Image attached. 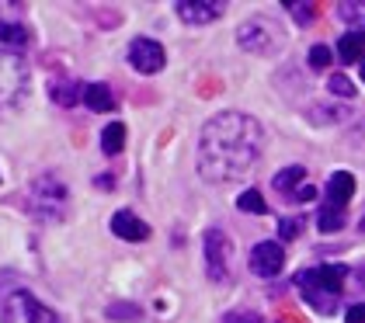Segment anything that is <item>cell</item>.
<instances>
[{
	"instance_id": "obj_1",
	"label": "cell",
	"mask_w": 365,
	"mask_h": 323,
	"mask_svg": "<svg viewBox=\"0 0 365 323\" xmlns=\"http://www.w3.org/2000/svg\"><path fill=\"white\" fill-rule=\"evenodd\" d=\"M264 129L244 111H220L212 115L198 135V174L212 185L233 181L247 174L261 157Z\"/></svg>"
},
{
	"instance_id": "obj_2",
	"label": "cell",
	"mask_w": 365,
	"mask_h": 323,
	"mask_svg": "<svg viewBox=\"0 0 365 323\" xmlns=\"http://www.w3.org/2000/svg\"><path fill=\"white\" fill-rule=\"evenodd\" d=\"M344 282H348V268L344 265H320V268L299 271L292 285L299 289V296L307 299L317 313L331 317L337 309L341 292H344Z\"/></svg>"
},
{
	"instance_id": "obj_3",
	"label": "cell",
	"mask_w": 365,
	"mask_h": 323,
	"mask_svg": "<svg viewBox=\"0 0 365 323\" xmlns=\"http://www.w3.org/2000/svg\"><path fill=\"white\" fill-rule=\"evenodd\" d=\"M31 91L29 63L18 53L0 49V115H11L18 108H25Z\"/></svg>"
},
{
	"instance_id": "obj_4",
	"label": "cell",
	"mask_w": 365,
	"mask_h": 323,
	"mask_svg": "<svg viewBox=\"0 0 365 323\" xmlns=\"http://www.w3.org/2000/svg\"><path fill=\"white\" fill-rule=\"evenodd\" d=\"M25 209L42 222H56L66 212V188L53 174H42L38 181H31L29 195H25Z\"/></svg>"
},
{
	"instance_id": "obj_5",
	"label": "cell",
	"mask_w": 365,
	"mask_h": 323,
	"mask_svg": "<svg viewBox=\"0 0 365 323\" xmlns=\"http://www.w3.org/2000/svg\"><path fill=\"white\" fill-rule=\"evenodd\" d=\"M237 42H240V49H247V53L272 56V53H279L282 49L285 35H282V28L275 25L272 18H251V21H244V25H240Z\"/></svg>"
},
{
	"instance_id": "obj_6",
	"label": "cell",
	"mask_w": 365,
	"mask_h": 323,
	"mask_svg": "<svg viewBox=\"0 0 365 323\" xmlns=\"http://www.w3.org/2000/svg\"><path fill=\"white\" fill-rule=\"evenodd\" d=\"M0 323H63V320L49 306H42L31 292H14V296H7L4 309H0Z\"/></svg>"
},
{
	"instance_id": "obj_7",
	"label": "cell",
	"mask_w": 365,
	"mask_h": 323,
	"mask_svg": "<svg viewBox=\"0 0 365 323\" xmlns=\"http://www.w3.org/2000/svg\"><path fill=\"white\" fill-rule=\"evenodd\" d=\"M205 275L216 282V285H226L230 282V257H233V243L226 237L223 230H205Z\"/></svg>"
},
{
	"instance_id": "obj_8",
	"label": "cell",
	"mask_w": 365,
	"mask_h": 323,
	"mask_svg": "<svg viewBox=\"0 0 365 323\" xmlns=\"http://www.w3.org/2000/svg\"><path fill=\"white\" fill-rule=\"evenodd\" d=\"M129 63L140 73H157L164 70V46L153 39H133L129 42Z\"/></svg>"
},
{
	"instance_id": "obj_9",
	"label": "cell",
	"mask_w": 365,
	"mask_h": 323,
	"mask_svg": "<svg viewBox=\"0 0 365 323\" xmlns=\"http://www.w3.org/2000/svg\"><path fill=\"white\" fill-rule=\"evenodd\" d=\"M282 268H285V250H282V243L264 240L251 250V271L257 278H275Z\"/></svg>"
},
{
	"instance_id": "obj_10",
	"label": "cell",
	"mask_w": 365,
	"mask_h": 323,
	"mask_svg": "<svg viewBox=\"0 0 365 323\" xmlns=\"http://www.w3.org/2000/svg\"><path fill=\"white\" fill-rule=\"evenodd\" d=\"M223 0H181L178 4V18L188 25H209L223 14Z\"/></svg>"
},
{
	"instance_id": "obj_11",
	"label": "cell",
	"mask_w": 365,
	"mask_h": 323,
	"mask_svg": "<svg viewBox=\"0 0 365 323\" xmlns=\"http://www.w3.org/2000/svg\"><path fill=\"white\" fill-rule=\"evenodd\" d=\"M112 230L118 240H133V243H140L150 237V226H146L136 212H129V209H122V212L112 215Z\"/></svg>"
},
{
	"instance_id": "obj_12",
	"label": "cell",
	"mask_w": 365,
	"mask_h": 323,
	"mask_svg": "<svg viewBox=\"0 0 365 323\" xmlns=\"http://www.w3.org/2000/svg\"><path fill=\"white\" fill-rule=\"evenodd\" d=\"M351 195H355V178H351L348 170H334V174H331V181H327V205H334V209H348Z\"/></svg>"
},
{
	"instance_id": "obj_13",
	"label": "cell",
	"mask_w": 365,
	"mask_h": 323,
	"mask_svg": "<svg viewBox=\"0 0 365 323\" xmlns=\"http://www.w3.org/2000/svg\"><path fill=\"white\" fill-rule=\"evenodd\" d=\"M272 185H275V191H279V195H285V198H296V195H299V188L307 185V167H299V163H296V167H282Z\"/></svg>"
},
{
	"instance_id": "obj_14",
	"label": "cell",
	"mask_w": 365,
	"mask_h": 323,
	"mask_svg": "<svg viewBox=\"0 0 365 323\" xmlns=\"http://www.w3.org/2000/svg\"><path fill=\"white\" fill-rule=\"evenodd\" d=\"M337 56H341V63H365V31L351 28L348 35H341Z\"/></svg>"
},
{
	"instance_id": "obj_15",
	"label": "cell",
	"mask_w": 365,
	"mask_h": 323,
	"mask_svg": "<svg viewBox=\"0 0 365 323\" xmlns=\"http://www.w3.org/2000/svg\"><path fill=\"white\" fill-rule=\"evenodd\" d=\"M84 91H87V83H77V81H56L53 87H49V98H53L56 105L70 108V105H77V101L84 98Z\"/></svg>"
},
{
	"instance_id": "obj_16",
	"label": "cell",
	"mask_w": 365,
	"mask_h": 323,
	"mask_svg": "<svg viewBox=\"0 0 365 323\" xmlns=\"http://www.w3.org/2000/svg\"><path fill=\"white\" fill-rule=\"evenodd\" d=\"M84 105L91 111H115V94L108 91V83H87Z\"/></svg>"
},
{
	"instance_id": "obj_17",
	"label": "cell",
	"mask_w": 365,
	"mask_h": 323,
	"mask_svg": "<svg viewBox=\"0 0 365 323\" xmlns=\"http://www.w3.org/2000/svg\"><path fill=\"white\" fill-rule=\"evenodd\" d=\"M122 146H125V125H122V122H108V125L101 129V150H105L108 157H115Z\"/></svg>"
},
{
	"instance_id": "obj_18",
	"label": "cell",
	"mask_w": 365,
	"mask_h": 323,
	"mask_svg": "<svg viewBox=\"0 0 365 323\" xmlns=\"http://www.w3.org/2000/svg\"><path fill=\"white\" fill-rule=\"evenodd\" d=\"M317 226H320L324 233H337V230H344V209H334V205H327V202H324V209L317 212Z\"/></svg>"
},
{
	"instance_id": "obj_19",
	"label": "cell",
	"mask_w": 365,
	"mask_h": 323,
	"mask_svg": "<svg viewBox=\"0 0 365 323\" xmlns=\"http://www.w3.org/2000/svg\"><path fill=\"white\" fill-rule=\"evenodd\" d=\"M0 42L4 46H29V31L21 25H14V21H0Z\"/></svg>"
},
{
	"instance_id": "obj_20",
	"label": "cell",
	"mask_w": 365,
	"mask_h": 323,
	"mask_svg": "<svg viewBox=\"0 0 365 323\" xmlns=\"http://www.w3.org/2000/svg\"><path fill=\"white\" fill-rule=\"evenodd\" d=\"M341 21L355 25V31H365V4H337Z\"/></svg>"
},
{
	"instance_id": "obj_21",
	"label": "cell",
	"mask_w": 365,
	"mask_h": 323,
	"mask_svg": "<svg viewBox=\"0 0 365 323\" xmlns=\"http://www.w3.org/2000/svg\"><path fill=\"white\" fill-rule=\"evenodd\" d=\"M237 205H240V212H251V215H264L268 212V202L261 198V191H244L240 198H237Z\"/></svg>"
},
{
	"instance_id": "obj_22",
	"label": "cell",
	"mask_w": 365,
	"mask_h": 323,
	"mask_svg": "<svg viewBox=\"0 0 365 323\" xmlns=\"http://www.w3.org/2000/svg\"><path fill=\"white\" fill-rule=\"evenodd\" d=\"M327 87H331L334 98H355V83L348 81L344 73H331V83H327Z\"/></svg>"
},
{
	"instance_id": "obj_23",
	"label": "cell",
	"mask_w": 365,
	"mask_h": 323,
	"mask_svg": "<svg viewBox=\"0 0 365 323\" xmlns=\"http://www.w3.org/2000/svg\"><path fill=\"white\" fill-rule=\"evenodd\" d=\"M331 66V49L327 46H313L309 49V70H327Z\"/></svg>"
},
{
	"instance_id": "obj_24",
	"label": "cell",
	"mask_w": 365,
	"mask_h": 323,
	"mask_svg": "<svg viewBox=\"0 0 365 323\" xmlns=\"http://www.w3.org/2000/svg\"><path fill=\"white\" fill-rule=\"evenodd\" d=\"M285 7L292 11V18H296L299 25H307V21L317 18V4H285Z\"/></svg>"
},
{
	"instance_id": "obj_25",
	"label": "cell",
	"mask_w": 365,
	"mask_h": 323,
	"mask_svg": "<svg viewBox=\"0 0 365 323\" xmlns=\"http://www.w3.org/2000/svg\"><path fill=\"white\" fill-rule=\"evenodd\" d=\"M299 230H303V219H282L279 222V237L282 240H296V237H299Z\"/></svg>"
},
{
	"instance_id": "obj_26",
	"label": "cell",
	"mask_w": 365,
	"mask_h": 323,
	"mask_svg": "<svg viewBox=\"0 0 365 323\" xmlns=\"http://www.w3.org/2000/svg\"><path fill=\"white\" fill-rule=\"evenodd\" d=\"M223 323H264L257 313H247V309H237V313H226Z\"/></svg>"
},
{
	"instance_id": "obj_27",
	"label": "cell",
	"mask_w": 365,
	"mask_h": 323,
	"mask_svg": "<svg viewBox=\"0 0 365 323\" xmlns=\"http://www.w3.org/2000/svg\"><path fill=\"white\" fill-rule=\"evenodd\" d=\"M115 320H140V306H112Z\"/></svg>"
},
{
	"instance_id": "obj_28",
	"label": "cell",
	"mask_w": 365,
	"mask_h": 323,
	"mask_svg": "<svg viewBox=\"0 0 365 323\" xmlns=\"http://www.w3.org/2000/svg\"><path fill=\"white\" fill-rule=\"evenodd\" d=\"M344 323H365V302H355V306H348V313H344Z\"/></svg>"
},
{
	"instance_id": "obj_29",
	"label": "cell",
	"mask_w": 365,
	"mask_h": 323,
	"mask_svg": "<svg viewBox=\"0 0 365 323\" xmlns=\"http://www.w3.org/2000/svg\"><path fill=\"white\" fill-rule=\"evenodd\" d=\"M359 230H362V233H365V215H362V222H359Z\"/></svg>"
},
{
	"instance_id": "obj_30",
	"label": "cell",
	"mask_w": 365,
	"mask_h": 323,
	"mask_svg": "<svg viewBox=\"0 0 365 323\" xmlns=\"http://www.w3.org/2000/svg\"><path fill=\"white\" fill-rule=\"evenodd\" d=\"M362 81H365V63H362Z\"/></svg>"
}]
</instances>
